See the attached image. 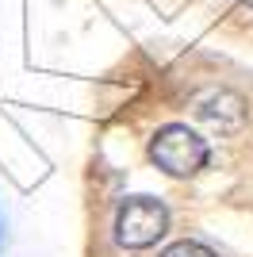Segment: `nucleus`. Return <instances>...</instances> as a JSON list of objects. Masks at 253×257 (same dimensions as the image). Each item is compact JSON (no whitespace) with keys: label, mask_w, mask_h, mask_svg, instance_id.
I'll list each match as a JSON object with an SVG mask.
<instances>
[{"label":"nucleus","mask_w":253,"mask_h":257,"mask_svg":"<svg viewBox=\"0 0 253 257\" xmlns=\"http://www.w3.org/2000/svg\"><path fill=\"white\" fill-rule=\"evenodd\" d=\"M207 158H211L207 142L184 123H169L150 139V161L158 169H165L169 177H192L207 165Z\"/></svg>","instance_id":"nucleus-1"},{"label":"nucleus","mask_w":253,"mask_h":257,"mask_svg":"<svg viewBox=\"0 0 253 257\" xmlns=\"http://www.w3.org/2000/svg\"><path fill=\"white\" fill-rule=\"evenodd\" d=\"M169 230V211L154 196H126L115 215V242L126 249H146Z\"/></svg>","instance_id":"nucleus-2"},{"label":"nucleus","mask_w":253,"mask_h":257,"mask_svg":"<svg viewBox=\"0 0 253 257\" xmlns=\"http://www.w3.org/2000/svg\"><path fill=\"white\" fill-rule=\"evenodd\" d=\"M192 107H196V115L203 123H211L219 131H238L245 123V100L230 88H207V92H200L192 100Z\"/></svg>","instance_id":"nucleus-3"},{"label":"nucleus","mask_w":253,"mask_h":257,"mask_svg":"<svg viewBox=\"0 0 253 257\" xmlns=\"http://www.w3.org/2000/svg\"><path fill=\"white\" fill-rule=\"evenodd\" d=\"M161 257H219V253H215V249H207L203 242H188V238H184V242H173Z\"/></svg>","instance_id":"nucleus-4"},{"label":"nucleus","mask_w":253,"mask_h":257,"mask_svg":"<svg viewBox=\"0 0 253 257\" xmlns=\"http://www.w3.org/2000/svg\"><path fill=\"white\" fill-rule=\"evenodd\" d=\"M249 4H253V0H249Z\"/></svg>","instance_id":"nucleus-5"}]
</instances>
